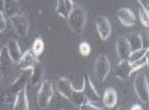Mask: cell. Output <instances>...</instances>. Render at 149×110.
<instances>
[{
    "instance_id": "1",
    "label": "cell",
    "mask_w": 149,
    "mask_h": 110,
    "mask_svg": "<svg viewBox=\"0 0 149 110\" xmlns=\"http://www.w3.org/2000/svg\"><path fill=\"white\" fill-rule=\"evenodd\" d=\"M66 21L72 33H74L76 35L82 34L87 22V14L85 9L80 5L74 4L72 10L68 12Z\"/></svg>"
},
{
    "instance_id": "2",
    "label": "cell",
    "mask_w": 149,
    "mask_h": 110,
    "mask_svg": "<svg viewBox=\"0 0 149 110\" xmlns=\"http://www.w3.org/2000/svg\"><path fill=\"white\" fill-rule=\"evenodd\" d=\"M53 96H54V89H53V85H52V81L49 80V79H46V80L42 81L36 97L38 107L40 109H45V108L48 107L50 105V103H51L52 99H53Z\"/></svg>"
},
{
    "instance_id": "3",
    "label": "cell",
    "mask_w": 149,
    "mask_h": 110,
    "mask_svg": "<svg viewBox=\"0 0 149 110\" xmlns=\"http://www.w3.org/2000/svg\"><path fill=\"white\" fill-rule=\"evenodd\" d=\"M93 71H94V75H95L96 79L100 82L106 80V78L108 77L110 71H111V64H110L109 59L105 54H100L97 57L95 63H94Z\"/></svg>"
},
{
    "instance_id": "4",
    "label": "cell",
    "mask_w": 149,
    "mask_h": 110,
    "mask_svg": "<svg viewBox=\"0 0 149 110\" xmlns=\"http://www.w3.org/2000/svg\"><path fill=\"white\" fill-rule=\"evenodd\" d=\"M134 89L138 98L143 103H148L149 101V87L147 78L144 74H137L134 79Z\"/></svg>"
},
{
    "instance_id": "5",
    "label": "cell",
    "mask_w": 149,
    "mask_h": 110,
    "mask_svg": "<svg viewBox=\"0 0 149 110\" xmlns=\"http://www.w3.org/2000/svg\"><path fill=\"white\" fill-rule=\"evenodd\" d=\"M10 19L15 32L20 37H26L29 32V22L24 14H15Z\"/></svg>"
},
{
    "instance_id": "6",
    "label": "cell",
    "mask_w": 149,
    "mask_h": 110,
    "mask_svg": "<svg viewBox=\"0 0 149 110\" xmlns=\"http://www.w3.org/2000/svg\"><path fill=\"white\" fill-rule=\"evenodd\" d=\"M82 92H83L84 96L86 97L87 101L91 102H98L100 101V95H98L97 91L93 85L92 81L89 78L88 73H86L84 75V81H83V89H82Z\"/></svg>"
},
{
    "instance_id": "7",
    "label": "cell",
    "mask_w": 149,
    "mask_h": 110,
    "mask_svg": "<svg viewBox=\"0 0 149 110\" xmlns=\"http://www.w3.org/2000/svg\"><path fill=\"white\" fill-rule=\"evenodd\" d=\"M95 26L97 33L100 35L102 40H107L112 33V27L111 23L106 16H98L95 20Z\"/></svg>"
},
{
    "instance_id": "8",
    "label": "cell",
    "mask_w": 149,
    "mask_h": 110,
    "mask_svg": "<svg viewBox=\"0 0 149 110\" xmlns=\"http://www.w3.org/2000/svg\"><path fill=\"white\" fill-rule=\"evenodd\" d=\"M38 62L37 57L32 53L31 50H27L24 54H22L21 59L18 61V68L22 71L24 70H31L34 65Z\"/></svg>"
},
{
    "instance_id": "9",
    "label": "cell",
    "mask_w": 149,
    "mask_h": 110,
    "mask_svg": "<svg viewBox=\"0 0 149 110\" xmlns=\"http://www.w3.org/2000/svg\"><path fill=\"white\" fill-rule=\"evenodd\" d=\"M15 64V62L12 60L10 56H9L8 52H7L6 46H3L0 50V68L2 70L3 77L4 76L10 75L13 70V65Z\"/></svg>"
},
{
    "instance_id": "10",
    "label": "cell",
    "mask_w": 149,
    "mask_h": 110,
    "mask_svg": "<svg viewBox=\"0 0 149 110\" xmlns=\"http://www.w3.org/2000/svg\"><path fill=\"white\" fill-rule=\"evenodd\" d=\"M30 72L31 70H24L23 73L10 83L9 92L16 96V94L19 91H21L22 89L27 87V83L29 82V78H30Z\"/></svg>"
},
{
    "instance_id": "11",
    "label": "cell",
    "mask_w": 149,
    "mask_h": 110,
    "mask_svg": "<svg viewBox=\"0 0 149 110\" xmlns=\"http://www.w3.org/2000/svg\"><path fill=\"white\" fill-rule=\"evenodd\" d=\"M117 18L120 23L125 27H132L136 24V16L130 8L122 7L117 10Z\"/></svg>"
},
{
    "instance_id": "12",
    "label": "cell",
    "mask_w": 149,
    "mask_h": 110,
    "mask_svg": "<svg viewBox=\"0 0 149 110\" xmlns=\"http://www.w3.org/2000/svg\"><path fill=\"white\" fill-rule=\"evenodd\" d=\"M13 109L15 110H28L29 109V102H28L27 97V89L26 87L19 91L15 96L14 105Z\"/></svg>"
},
{
    "instance_id": "13",
    "label": "cell",
    "mask_w": 149,
    "mask_h": 110,
    "mask_svg": "<svg viewBox=\"0 0 149 110\" xmlns=\"http://www.w3.org/2000/svg\"><path fill=\"white\" fill-rule=\"evenodd\" d=\"M116 53L117 56H118V59L120 61H124V60H127L128 57H130V47L128 45L127 41L124 36H120L118 37L116 41Z\"/></svg>"
},
{
    "instance_id": "14",
    "label": "cell",
    "mask_w": 149,
    "mask_h": 110,
    "mask_svg": "<svg viewBox=\"0 0 149 110\" xmlns=\"http://www.w3.org/2000/svg\"><path fill=\"white\" fill-rule=\"evenodd\" d=\"M114 73H115V76H116L117 78H119L120 80H126L130 76V74L133 73V72H132V68H130V62H128L127 60L120 61V62L115 66Z\"/></svg>"
},
{
    "instance_id": "15",
    "label": "cell",
    "mask_w": 149,
    "mask_h": 110,
    "mask_svg": "<svg viewBox=\"0 0 149 110\" xmlns=\"http://www.w3.org/2000/svg\"><path fill=\"white\" fill-rule=\"evenodd\" d=\"M57 89L60 93V95H62L65 99L70 100V95H72V89H74V87H72V82H70V80L68 78L59 77L58 80H57Z\"/></svg>"
},
{
    "instance_id": "16",
    "label": "cell",
    "mask_w": 149,
    "mask_h": 110,
    "mask_svg": "<svg viewBox=\"0 0 149 110\" xmlns=\"http://www.w3.org/2000/svg\"><path fill=\"white\" fill-rule=\"evenodd\" d=\"M124 37H125L126 41H127L132 52H135V51H138V50L143 48L142 36H141L138 32H136V31L130 32V33H127Z\"/></svg>"
},
{
    "instance_id": "17",
    "label": "cell",
    "mask_w": 149,
    "mask_h": 110,
    "mask_svg": "<svg viewBox=\"0 0 149 110\" xmlns=\"http://www.w3.org/2000/svg\"><path fill=\"white\" fill-rule=\"evenodd\" d=\"M5 46H6L7 52H8L9 56H10L13 61H14L15 63H18V61L21 59V57H22V51H21L20 45H19L18 41H17L16 39L10 38V39H8V41H7Z\"/></svg>"
},
{
    "instance_id": "18",
    "label": "cell",
    "mask_w": 149,
    "mask_h": 110,
    "mask_svg": "<svg viewBox=\"0 0 149 110\" xmlns=\"http://www.w3.org/2000/svg\"><path fill=\"white\" fill-rule=\"evenodd\" d=\"M104 104L107 108H113L116 106L117 101H118V96H117V92L114 87H107L105 89V94H104V98H102Z\"/></svg>"
},
{
    "instance_id": "19",
    "label": "cell",
    "mask_w": 149,
    "mask_h": 110,
    "mask_svg": "<svg viewBox=\"0 0 149 110\" xmlns=\"http://www.w3.org/2000/svg\"><path fill=\"white\" fill-rule=\"evenodd\" d=\"M42 77H44V67L40 62H37L34 65L30 72V78H29V82L32 85H37L42 83Z\"/></svg>"
},
{
    "instance_id": "20",
    "label": "cell",
    "mask_w": 149,
    "mask_h": 110,
    "mask_svg": "<svg viewBox=\"0 0 149 110\" xmlns=\"http://www.w3.org/2000/svg\"><path fill=\"white\" fill-rule=\"evenodd\" d=\"M20 4L18 0H4L3 1V14L4 16L12 18L13 16L19 14Z\"/></svg>"
},
{
    "instance_id": "21",
    "label": "cell",
    "mask_w": 149,
    "mask_h": 110,
    "mask_svg": "<svg viewBox=\"0 0 149 110\" xmlns=\"http://www.w3.org/2000/svg\"><path fill=\"white\" fill-rule=\"evenodd\" d=\"M70 101L79 107L80 105H82V104L85 103V102L87 101V99H86V97L84 96L82 89H80L79 91V89H72V95H70Z\"/></svg>"
},
{
    "instance_id": "22",
    "label": "cell",
    "mask_w": 149,
    "mask_h": 110,
    "mask_svg": "<svg viewBox=\"0 0 149 110\" xmlns=\"http://www.w3.org/2000/svg\"><path fill=\"white\" fill-rule=\"evenodd\" d=\"M130 68H132V72H136L140 69H142L143 67H146L148 65V54H146L145 56H143L142 58L136 60L134 62L130 63Z\"/></svg>"
},
{
    "instance_id": "23",
    "label": "cell",
    "mask_w": 149,
    "mask_h": 110,
    "mask_svg": "<svg viewBox=\"0 0 149 110\" xmlns=\"http://www.w3.org/2000/svg\"><path fill=\"white\" fill-rule=\"evenodd\" d=\"M31 51L34 54L36 57L40 56L45 51V42L40 37H36L34 39V41L32 43V47H31Z\"/></svg>"
},
{
    "instance_id": "24",
    "label": "cell",
    "mask_w": 149,
    "mask_h": 110,
    "mask_svg": "<svg viewBox=\"0 0 149 110\" xmlns=\"http://www.w3.org/2000/svg\"><path fill=\"white\" fill-rule=\"evenodd\" d=\"M146 54H148V48H141V50H138V51H135V52H132L130 55V57H128L127 61L130 63L134 62V61H136V60L140 59V58H142L143 56H145Z\"/></svg>"
},
{
    "instance_id": "25",
    "label": "cell",
    "mask_w": 149,
    "mask_h": 110,
    "mask_svg": "<svg viewBox=\"0 0 149 110\" xmlns=\"http://www.w3.org/2000/svg\"><path fill=\"white\" fill-rule=\"evenodd\" d=\"M139 18L140 22L144 26L145 28L149 27V14H148V9H145L143 7H140L139 10Z\"/></svg>"
},
{
    "instance_id": "26",
    "label": "cell",
    "mask_w": 149,
    "mask_h": 110,
    "mask_svg": "<svg viewBox=\"0 0 149 110\" xmlns=\"http://www.w3.org/2000/svg\"><path fill=\"white\" fill-rule=\"evenodd\" d=\"M79 53L83 57H87V56L90 55L91 53V46L88 42L86 41H82L79 45Z\"/></svg>"
},
{
    "instance_id": "27",
    "label": "cell",
    "mask_w": 149,
    "mask_h": 110,
    "mask_svg": "<svg viewBox=\"0 0 149 110\" xmlns=\"http://www.w3.org/2000/svg\"><path fill=\"white\" fill-rule=\"evenodd\" d=\"M79 109L80 110H100V109H102V108L97 107V106H95V105H93L91 102L86 101L85 103H83L82 105L79 106Z\"/></svg>"
},
{
    "instance_id": "28",
    "label": "cell",
    "mask_w": 149,
    "mask_h": 110,
    "mask_svg": "<svg viewBox=\"0 0 149 110\" xmlns=\"http://www.w3.org/2000/svg\"><path fill=\"white\" fill-rule=\"evenodd\" d=\"M7 28V23H6V19L3 14V12H0V33L4 32Z\"/></svg>"
},
{
    "instance_id": "29",
    "label": "cell",
    "mask_w": 149,
    "mask_h": 110,
    "mask_svg": "<svg viewBox=\"0 0 149 110\" xmlns=\"http://www.w3.org/2000/svg\"><path fill=\"white\" fill-rule=\"evenodd\" d=\"M139 4L141 5V7L145 9H148V4H149V0H138Z\"/></svg>"
},
{
    "instance_id": "30",
    "label": "cell",
    "mask_w": 149,
    "mask_h": 110,
    "mask_svg": "<svg viewBox=\"0 0 149 110\" xmlns=\"http://www.w3.org/2000/svg\"><path fill=\"white\" fill-rule=\"evenodd\" d=\"M142 109V106L140 104H134L132 107H130V110H141Z\"/></svg>"
},
{
    "instance_id": "31",
    "label": "cell",
    "mask_w": 149,
    "mask_h": 110,
    "mask_svg": "<svg viewBox=\"0 0 149 110\" xmlns=\"http://www.w3.org/2000/svg\"><path fill=\"white\" fill-rule=\"evenodd\" d=\"M2 79H3V73H2V70L0 68V85L2 83Z\"/></svg>"
},
{
    "instance_id": "32",
    "label": "cell",
    "mask_w": 149,
    "mask_h": 110,
    "mask_svg": "<svg viewBox=\"0 0 149 110\" xmlns=\"http://www.w3.org/2000/svg\"><path fill=\"white\" fill-rule=\"evenodd\" d=\"M3 1L4 0H0V12H3Z\"/></svg>"
}]
</instances>
